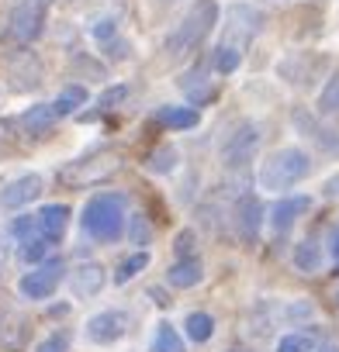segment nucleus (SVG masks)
<instances>
[{
  "label": "nucleus",
  "instance_id": "nucleus-36",
  "mask_svg": "<svg viewBox=\"0 0 339 352\" xmlns=\"http://www.w3.org/2000/svg\"><path fill=\"white\" fill-rule=\"evenodd\" d=\"M163 4H174V0H163Z\"/></svg>",
  "mask_w": 339,
  "mask_h": 352
},
{
  "label": "nucleus",
  "instance_id": "nucleus-30",
  "mask_svg": "<svg viewBox=\"0 0 339 352\" xmlns=\"http://www.w3.org/2000/svg\"><path fill=\"white\" fill-rule=\"evenodd\" d=\"M132 239H135L138 245H145V242L152 239V232H149V225H145L142 218H135V225H132Z\"/></svg>",
  "mask_w": 339,
  "mask_h": 352
},
{
  "label": "nucleus",
  "instance_id": "nucleus-37",
  "mask_svg": "<svg viewBox=\"0 0 339 352\" xmlns=\"http://www.w3.org/2000/svg\"><path fill=\"white\" fill-rule=\"evenodd\" d=\"M232 352H243V349H232Z\"/></svg>",
  "mask_w": 339,
  "mask_h": 352
},
{
  "label": "nucleus",
  "instance_id": "nucleus-21",
  "mask_svg": "<svg viewBox=\"0 0 339 352\" xmlns=\"http://www.w3.org/2000/svg\"><path fill=\"white\" fill-rule=\"evenodd\" d=\"M152 352H184V338L170 324H159L152 335Z\"/></svg>",
  "mask_w": 339,
  "mask_h": 352
},
{
  "label": "nucleus",
  "instance_id": "nucleus-31",
  "mask_svg": "<svg viewBox=\"0 0 339 352\" xmlns=\"http://www.w3.org/2000/svg\"><path fill=\"white\" fill-rule=\"evenodd\" d=\"M111 32H114V21H111V18H101V21L90 28V35H94V38H107Z\"/></svg>",
  "mask_w": 339,
  "mask_h": 352
},
{
  "label": "nucleus",
  "instance_id": "nucleus-26",
  "mask_svg": "<svg viewBox=\"0 0 339 352\" xmlns=\"http://www.w3.org/2000/svg\"><path fill=\"white\" fill-rule=\"evenodd\" d=\"M239 52L236 49H229V45H218V52H215V69L218 73H236L239 69Z\"/></svg>",
  "mask_w": 339,
  "mask_h": 352
},
{
  "label": "nucleus",
  "instance_id": "nucleus-17",
  "mask_svg": "<svg viewBox=\"0 0 339 352\" xmlns=\"http://www.w3.org/2000/svg\"><path fill=\"white\" fill-rule=\"evenodd\" d=\"M198 118H201V114H198L194 107H159V111H156V124L174 128V131H187V128H194Z\"/></svg>",
  "mask_w": 339,
  "mask_h": 352
},
{
  "label": "nucleus",
  "instance_id": "nucleus-23",
  "mask_svg": "<svg viewBox=\"0 0 339 352\" xmlns=\"http://www.w3.org/2000/svg\"><path fill=\"white\" fill-rule=\"evenodd\" d=\"M145 266H149V252L142 249V252H135L132 259H125V263H121V270L114 273V283H125V280H132V276H135L138 270H145Z\"/></svg>",
  "mask_w": 339,
  "mask_h": 352
},
{
  "label": "nucleus",
  "instance_id": "nucleus-14",
  "mask_svg": "<svg viewBox=\"0 0 339 352\" xmlns=\"http://www.w3.org/2000/svg\"><path fill=\"white\" fill-rule=\"evenodd\" d=\"M56 121H59V118H56L52 104H32V107L21 114V128H25V135H45V131H52Z\"/></svg>",
  "mask_w": 339,
  "mask_h": 352
},
{
  "label": "nucleus",
  "instance_id": "nucleus-3",
  "mask_svg": "<svg viewBox=\"0 0 339 352\" xmlns=\"http://www.w3.org/2000/svg\"><path fill=\"white\" fill-rule=\"evenodd\" d=\"M311 173V159L301 148H277L260 166V187L263 190H284Z\"/></svg>",
  "mask_w": 339,
  "mask_h": 352
},
{
  "label": "nucleus",
  "instance_id": "nucleus-15",
  "mask_svg": "<svg viewBox=\"0 0 339 352\" xmlns=\"http://www.w3.org/2000/svg\"><path fill=\"white\" fill-rule=\"evenodd\" d=\"M311 208V201L308 197H287V201H280L277 208H274V214H270V221H274V228L277 232H287L305 211Z\"/></svg>",
  "mask_w": 339,
  "mask_h": 352
},
{
  "label": "nucleus",
  "instance_id": "nucleus-24",
  "mask_svg": "<svg viewBox=\"0 0 339 352\" xmlns=\"http://www.w3.org/2000/svg\"><path fill=\"white\" fill-rule=\"evenodd\" d=\"M149 169H152V173H170V169H177V152L170 148V145L156 148L152 159H149Z\"/></svg>",
  "mask_w": 339,
  "mask_h": 352
},
{
  "label": "nucleus",
  "instance_id": "nucleus-8",
  "mask_svg": "<svg viewBox=\"0 0 339 352\" xmlns=\"http://www.w3.org/2000/svg\"><path fill=\"white\" fill-rule=\"evenodd\" d=\"M59 280H63V263H59V259H49V263H42L39 270L25 273L21 283H18V290H21L28 300H45V297H52V290L59 287Z\"/></svg>",
  "mask_w": 339,
  "mask_h": 352
},
{
  "label": "nucleus",
  "instance_id": "nucleus-19",
  "mask_svg": "<svg viewBox=\"0 0 339 352\" xmlns=\"http://www.w3.org/2000/svg\"><path fill=\"white\" fill-rule=\"evenodd\" d=\"M83 104H87V90L73 83V87L59 90V97L52 100V111H56V118H70V114H76Z\"/></svg>",
  "mask_w": 339,
  "mask_h": 352
},
{
  "label": "nucleus",
  "instance_id": "nucleus-1",
  "mask_svg": "<svg viewBox=\"0 0 339 352\" xmlns=\"http://www.w3.org/2000/svg\"><path fill=\"white\" fill-rule=\"evenodd\" d=\"M215 25H218V4H215V0H198V4L184 14V21L170 32V38H166V56H170V59H181V56L194 52V49L212 35Z\"/></svg>",
  "mask_w": 339,
  "mask_h": 352
},
{
  "label": "nucleus",
  "instance_id": "nucleus-12",
  "mask_svg": "<svg viewBox=\"0 0 339 352\" xmlns=\"http://www.w3.org/2000/svg\"><path fill=\"white\" fill-rule=\"evenodd\" d=\"M70 287L76 297H94L104 287V266L101 263H83L70 273Z\"/></svg>",
  "mask_w": 339,
  "mask_h": 352
},
{
  "label": "nucleus",
  "instance_id": "nucleus-28",
  "mask_svg": "<svg viewBox=\"0 0 339 352\" xmlns=\"http://www.w3.org/2000/svg\"><path fill=\"white\" fill-rule=\"evenodd\" d=\"M42 256H45V239H42V235L21 242V259H25V263H39Z\"/></svg>",
  "mask_w": 339,
  "mask_h": 352
},
{
  "label": "nucleus",
  "instance_id": "nucleus-25",
  "mask_svg": "<svg viewBox=\"0 0 339 352\" xmlns=\"http://www.w3.org/2000/svg\"><path fill=\"white\" fill-rule=\"evenodd\" d=\"M318 111L322 114H332V111H339V73L329 80V87L322 90V97H318Z\"/></svg>",
  "mask_w": 339,
  "mask_h": 352
},
{
  "label": "nucleus",
  "instance_id": "nucleus-7",
  "mask_svg": "<svg viewBox=\"0 0 339 352\" xmlns=\"http://www.w3.org/2000/svg\"><path fill=\"white\" fill-rule=\"evenodd\" d=\"M118 155H94V159H80L73 166H66L59 176L70 184V187H87V184H97V180H107V176L118 169Z\"/></svg>",
  "mask_w": 339,
  "mask_h": 352
},
{
  "label": "nucleus",
  "instance_id": "nucleus-16",
  "mask_svg": "<svg viewBox=\"0 0 339 352\" xmlns=\"http://www.w3.org/2000/svg\"><path fill=\"white\" fill-rule=\"evenodd\" d=\"M70 225V208L66 204H49L42 208L39 214V228H42V239H59Z\"/></svg>",
  "mask_w": 339,
  "mask_h": 352
},
{
  "label": "nucleus",
  "instance_id": "nucleus-5",
  "mask_svg": "<svg viewBox=\"0 0 339 352\" xmlns=\"http://www.w3.org/2000/svg\"><path fill=\"white\" fill-rule=\"evenodd\" d=\"M256 32H260V14H256L253 8H246V4H232V8L225 11V38H222V45L243 52V45L253 42Z\"/></svg>",
  "mask_w": 339,
  "mask_h": 352
},
{
  "label": "nucleus",
  "instance_id": "nucleus-11",
  "mask_svg": "<svg viewBox=\"0 0 339 352\" xmlns=\"http://www.w3.org/2000/svg\"><path fill=\"white\" fill-rule=\"evenodd\" d=\"M11 87L14 90H32V87H39L42 83V63H39V56H32V52H21L14 63H11Z\"/></svg>",
  "mask_w": 339,
  "mask_h": 352
},
{
  "label": "nucleus",
  "instance_id": "nucleus-32",
  "mask_svg": "<svg viewBox=\"0 0 339 352\" xmlns=\"http://www.w3.org/2000/svg\"><path fill=\"white\" fill-rule=\"evenodd\" d=\"M125 94H128L125 87H114V90H107V94L101 97V107H114L118 100H125Z\"/></svg>",
  "mask_w": 339,
  "mask_h": 352
},
{
  "label": "nucleus",
  "instance_id": "nucleus-2",
  "mask_svg": "<svg viewBox=\"0 0 339 352\" xmlns=\"http://www.w3.org/2000/svg\"><path fill=\"white\" fill-rule=\"evenodd\" d=\"M83 232L97 242H118L125 232V194H97L83 208Z\"/></svg>",
  "mask_w": 339,
  "mask_h": 352
},
{
  "label": "nucleus",
  "instance_id": "nucleus-9",
  "mask_svg": "<svg viewBox=\"0 0 339 352\" xmlns=\"http://www.w3.org/2000/svg\"><path fill=\"white\" fill-rule=\"evenodd\" d=\"M39 194H42V176L28 173V176H18L14 184H8L4 190H0V204L11 208V211H18V208L32 204Z\"/></svg>",
  "mask_w": 339,
  "mask_h": 352
},
{
  "label": "nucleus",
  "instance_id": "nucleus-10",
  "mask_svg": "<svg viewBox=\"0 0 339 352\" xmlns=\"http://www.w3.org/2000/svg\"><path fill=\"white\" fill-rule=\"evenodd\" d=\"M87 335H90V342H101V345L121 338L125 335V314L121 311H101V314H94L87 321Z\"/></svg>",
  "mask_w": 339,
  "mask_h": 352
},
{
  "label": "nucleus",
  "instance_id": "nucleus-27",
  "mask_svg": "<svg viewBox=\"0 0 339 352\" xmlns=\"http://www.w3.org/2000/svg\"><path fill=\"white\" fill-rule=\"evenodd\" d=\"M315 349V338L311 335H284L277 352H311Z\"/></svg>",
  "mask_w": 339,
  "mask_h": 352
},
{
  "label": "nucleus",
  "instance_id": "nucleus-6",
  "mask_svg": "<svg viewBox=\"0 0 339 352\" xmlns=\"http://www.w3.org/2000/svg\"><path fill=\"white\" fill-rule=\"evenodd\" d=\"M45 8H49V0H18V8L11 14V38L18 42L39 38L45 25Z\"/></svg>",
  "mask_w": 339,
  "mask_h": 352
},
{
  "label": "nucleus",
  "instance_id": "nucleus-33",
  "mask_svg": "<svg viewBox=\"0 0 339 352\" xmlns=\"http://www.w3.org/2000/svg\"><path fill=\"white\" fill-rule=\"evenodd\" d=\"M332 259H339V228H336V235H332Z\"/></svg>",
  "mask_w": 339,
  "mask_h": 352
},
{
  "label": "nucleus",
  "instance_id": "nucleus-35",
  "mask_svg": "<svg viewBox=\"0 0 339 352\" xmlns=\"http://www.w3.org/2000/svg\"><path fill=\"white\" fill-rule=\"evenodd\" d=\"M4 259H8V256H4V245H0V270H4Z\"/></svg>",
  "mask_w": 339,
  "mask_h": 352
},
{
  "label": "nucleus",
  "instance_id": "nucleus-20",
  "mask_svg": "<svg viewBox=\"0 0 339 352\" xmlns=\"http://www.w3.org/2000/svg\"><path fill=\"white\" fill-rule=\"evenodd\" d=\"M294 266L305 270V273H315L322 266V252H318V242L315 239H305L298 249H294Z\"/></svg>",
  "mask_w": 339,
  "mask_h": 352
},
{
  "label": "nucleus",
  "instance_id": "nucleus-29",
  "mask_svg": "<svg viewBox=\"0 0 339 352\" xmlns=\"http://www.w3.org/2000/svg\"><path fill=\"white\" fill-rule=\"evenodd\" d=\"M39 352H66V335H49V338L39 345Z\"/></svg>",
  "mask_w": 339,
  "mask_h": 352
},
{
  "label": "nucleus",
  "instance_id": "nucleus-4",
  "mask_svg": "<svg viewBox=\"0 0 339 352\" xmlns=\"http://www.w3.org/2000/svg\"><path fill=\"white\" fill-rule=\"evenodd\" d=\"M260 138H263L260 124H253V121L239 124V128L229 135V142L222 145V162H225V169H243V166L256 155Z\"/></svg>",
  "mask_w": 339,
  "mask_h": 352
},
{
  "label": "nucleus",
  "instance_id": "nucleus-34",
  "mask_svg": "<svg viewBox=\"0 0 339 352\" xmlns=\"http://www.w3.org/2000/svg\"><path fill=\"white\" fill-rule=\"evenodd\" d=\"M318 352H339V349H336V345H322Z\"/></svg>",
  "mask_w": 339,
  "mask_h": 352
},
{
  "label": "nucleus",
  "instance_id": "nucleus-13",
  "mask_svg": "<svg viewBox=\"0 0 339 352\" xmlns=\"http://www.w3.org/2000/svg\"><path fill=\"white\" fill-rule=\"evenodd\" d=\"M260 221H263V208L256 197H243L239 208H236V228H239V239L243 242H253L256 232H260Z\"/></svg>",
  "mask_w": 339,
  "mask_h": 352
},
{
  "label": "nucleus",
  "instance_id": "nucleus-18",
  "mask_svg": "<svg viewBox=\"0 0 339 352\" xmlns=\"http://www.w3.org/2000/svg\"><path fill=\"white\" fill-rule=\"evenodd\" d=\"M201 276H205V273H201V263H198V259H177L174 266L166 270V280H170V287H181V290L194 287Z\"/></svg>",
  "mask_w": 339,
  "mask_h": 352
},
{
  "label": "nucleus",
  "instance_id": "nucleus-22",
  "mask_svg": "<svg viewBox=\"0 0 339 352\" xmlns=\"http://www.w3.org/2000/svg\"><path fill=\"white\" fill-rule=\"evenodd\" d=\"M187 335L194 338V342H208L212 338V331H215V321H212V314H205V311H194V314H187Z\"/></svg>",
  "mask_w": 339,
  "mask_h": 352
}]
</instances>
